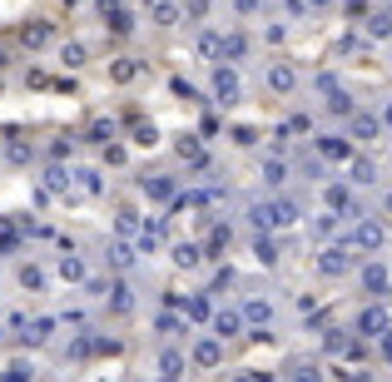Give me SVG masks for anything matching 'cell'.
Returning a JSON list of instances; mask_svg holds the SVG:
<instances>
[{
  "instance_id": "7bdbcfd3",
  "label": "cell",
  "mask_w": 392,
  "mask_h": 382,
  "mask_svg": "<svg viewBox=\"0 0 392 382\" xmlns=\"http://www.w3.org/2000/svg\"><path fill=\"white\" fill-rule=\"evenodd\" d=\"M139 224H134V214H130V208H119V233H134Z\"/></svg>"
},
{
  "instance_id": "5b68a950",
  "label": "cell",
  "mask_w": 392,
  "mask_h": 382,
  "mask_svg": "<svg viewBox=\"0 0 392 382\" xmlns=\"http://www.w3.org/2000/svg\"><path fill=\"white\" fill-rule=\"evenodd\" d=\"M214 95H219L223 104H234V99H238V75L219 65V70H214Z\"/></svg>"
},
{
  "instance_id": "ffe728a7",
  "label": "cell",
  "mask_w": 392,
  "mask_h": 382,
  "mask_svg": "<svg viewBox=\"0 0 392 382\" xmlns=\"http://www.w3.org/2000/svg\"><path fill=\"white\" fill-rule=\"evenodd\" d=\"M144 194L149 199H174V184L169 179H144Z\"/></svg>"
},
{
  "instance_id": "83f0119b",
  "label": "cell",
  "mask_w": 392,
  "mask_h": 382,
  "mask_svg": "<svg viewBox=\"0 0 392 382\" xmlns=\"http://www.w3.org/2000/svg\"><path fill=\"white\" fill-rule=\"evenodd\" d=\"M60 60H65V65H79V60H85V45H79V40H70V45H60Z\"/></svg>"
},
{
  "instance_id": "836d02e7",
  "label": "cell",
  "mask_w": 392,
  "mask_h": 382,
  "mask_svg": "<svg viewBox=\"0 0 392 382\" xmlns=\"http://www.w3.org/2000/svg\"><path fill=\"white\" fill-rule=\"evenodd\" d=\"M20 283H25V288H40V283H45V273H40L35 263H25V268H20Z\"/></svg>"
},
{
  "instance_id": "ee69618b",
  "label": "cell",
  "mask_w": 392,
  "mask_h": 382,
  "mask_svg": "<svg viewBox=\"0 0 392 382\" xmlns=\"http://www.w3.org/2000/svg\"><path fill=\"white\" fill-rule=\"evenodd\" d=\"M293 382H323V377H318V368H298V377H293Z\"/></svg>"
},
{
  "instance_id": "30bf717a",
  "label": "cell",
  "mask_w": 392,
  "mask_h": 382,
  "mask_svg": "<svg viewBox=\"0 0 392 382\" xmlns=\"http://www.w3.org/2000/svg\"><path fill=\"white\" fill-rule=\"evenodd\" d=\"M238 328H243V313H234V308H229V313H214V333H219V337H234Z\"/></svg>"
},
{
  "instance_id": "9a60e30c",
  "label": "cell",
  "mask_w": 392,
  "mask_h": 382,
  "mask_svg": "<svg viewBox=\"0 0 392 382\" xmlns=\"http://www.w3.org/2000/svg\"><path fill=\"white\" fill-rule=\"evenodd\" d=\"M60 278H70V283H85V263H79L75 253H65V259H60Z\"/></svg>"
},
{
  "instance_id": "e0dca14e",
  "label": "cell",
  "mask_w": 392,
  "mask_h": 382,
  "mask_svg": "<svg viewBox=\"0 0 392 382\" xmlns=\"http://www.w3.org/2000/svg\"><path fill=\"white\" fill-rule=\"evenodd\" d=\"M110 308H114V313H130V308H134V298H130V288H125V283H114V288H110Z\"/></svg>"
},
{
  "instance_id": "9c48e42d",
  "label": "cell",
  "mask_w": 392,
  "mask_h": 382,
  "mask_svg": "<svg viewBox=\"0 0 392 382\" xmlns=\"http://www.w3.org/2000/svg\"><path fill=\"white\" fill-rule=\"evenodd\" d=\"M159 243H164V224H159V219H149V224L139 228V248H144V253H154Z\"/></svg>"
},
{
  "instance_id": "603a6c76",
  "label": "cell",
  "mask_w": 392,
  "mask_h": 382,
  "mask_svg": "<svg viewBox=\"0 0 392 382\" xmlns=\"http://www.w3.org/2000/svg\"><path fill=\"white\" fill-rule=\"evenodd\" d=\"M367 35H373V40H387V35H392V15H373V20H367Z\"/></svg>"
},
{
  "instance_id": "44dd1931",
  "label": "cell",
  "mask_w": 392,
  "mask_h": 382,
  "mask_svg": "<svg viewBox=\"0 0 392 382\" xmlns=\"http://www.w3.org/2000/svg\"><path fill=\"white\" fill-rule=\"evenodd\" d=\"M50 333H55V323H50V318H35V323H30V333H25V343H45Z\"/></svg>"
},
{
  "instance_id": "7402d4cb",
  "label": "cell",
  "mask_w": 392,
  "mask_h": 382,
  "mask_svg": "<svg viewBox=\"0 0 392 382\" xmlns=\"http://www.w3.org/2000/svg\"><path fill=\"white\" fill-rule=\"evenodd\" d=\"M283 179H288V169H283L278 159H268V164H263V184H268V189H278Z\"/></svg>"
},
{
  "instance_id": "f35d334b",
  "label": "cell",
  "mask_w": 392,
  "mask_h": 382,
  "mask_svg": "<svg viewBox=\"0 0 392 382\" xmlns=\"http://www.w3.org/2000/svg\"><path fill=\"white\" fill-rule=\"evenodd\" d=\"M134 139H139V144H154V124L139 119V124H134Z\"/></svg>"
},
{
  "instance_id": "e575fe53",
  "label": "cell",
  "mask_w": 392,
  "mask_h": 382,
  "mask_svg": "<svg viewBox=\"0 0 392 382\" xmlns=\"http://www.w3.org/2000/svg\"><path fill=\"white\" fill-rule=\"evenodd\" d=\"M254 253H258V263H273V259H278V248H273V239H258V243H254Z\"/></svg>"
},
{
  "instance_id": "7dc6e473",
  "label": "cell",
  "mask_w": 392,
  "mask_h": 382,
  "mask_svg": "<svg viewBox=\"0 0 392 382\" xmlns=\"http://www.w3.org/2000/svg\"><path fill=\"white\" fill-rule=\"evenodd\" d=\"M382 119H387V130H392V99H387V115H382Z\"/></svg>"
},
{
  "instance_id": "484cf974",
  "label": "cell",
  "mask_w": 392,
  "mask_h": 382,
  "mask_svg": "<svg viewBox=\"0 0 392 382\" xmlns=\"http://www.w3.org/2000/svg\"><path fill=\"white\" fill-rule=\"evenodd\" d=\"M373 179H378V169L367 159H353V184H373Z\"/></svg>"
},
{
  "instance_id": "d6a6232c",
  "label": "cell",
  "mask_w": 392,
  "mask_h": 382,
  "mask_svg": "<svg viewBox=\"0 0 392 382\" xmlns=\"http://www.w3.org/2000/svg\"><path fill=\"white\" fill-rule=\"evenodd\" d=\"M0 382H30V368L25 363H10L5 372H0Z\"/></svg>"
},
{
  "instance_id": "2e32d148",
  "label": "cell",
  "mask_w": 392,
  "mask_h": 382,
  "mask_svg": "<svg viewBox=\"0 0 392 382\" xmlns=\"http://www.w3.org/2000/svg\"><path fill=\"white\" fill-rule=\"evenodd\" d=\"M199 55L204 60H219L223 55V35H199Z\"/></svg>"
},
{
  "instance_id": "3957f363",
  "label": "cell",
  "mask_w": 392,
  "mask_h": 382,
  "mask_svg": "<svg viewBox=\"0 0 392 382\" xmlns=\"http://www.w3.org/2000/svg\"><path fill=\"white\" fill-rule=\"evenodd\" d=\"M353 328H358L363 337H378V333H387V308H378V303H373V308H363Z\"/></svg>"
},
{
  "instance_id": "6da1fadb",
  "label": "cell",
  "mask_w": 392,
  "mask_h": 382,
  "mask_svg": "<svg viewBox=\"0 0 392 382\" xmlns=\"http://www.w3.org/2000/svg\"><path fill=\"white\" fill-rule=\"evenodd\" d=\"M353 268V243H333V248H323V259H318V273H328V278H338V273Z\"/></svg>"
},
{
  "instance_id": "4fadbf2b",
  "label": "cell",
  "mask_w": 392,
  "mask_h": 382,
  "mask_svg": "<svg viewBox=\"0 0 392 382\" xmlns=\"http://www.w3.org/2000/svg\"><path fill=\"white\" fill-rule=\"evenodd\" d=\"M363 288H367V293H382V288H387V268H382V263H367V268H363Z\"/></svg>"
},
{
  "instance_id": "cb8c5ba5",
  "label": "cell",
  "mask_w": 392,
  "mask_h": 382,
  "mask_svg": "<svg viewBox=\"0 0 392 382\" xmlns=\"http://www.w3.org/2000/svg\"><path fill=\"white\" fill-rule=\"evenodd\" d=\"M243 318H249V323H268V318H273V308H268L263 298H254L249 308H243Z\"/></svg>"
},
{
  "instance_id": "ba28073f",
  "label": "cell",
  "mask_w": 392,
  "mask_h": 382,
  "mask_svg": "<svg viewBox=\"0 0 392 382\" xmlns=\"http://www.w3.org/2000/svg\"><path fill=\"white\" fill-rule=\"evenodd\" d=\"M204 259H209V253H204L199 243H179V248H174V263H179V268H199Z\"/></svg>"
},
{
  "instance_id": "277c9868",
  "label": "cell",
  "mask_w": 392,
  "mask_h": 382,
  "mask_svg": "<svg viewBox=\"0 0 392 382\" xmlns=\"http://www.w3.org/2000/svg\"><path fill=\"white\" fill-rule=\"evenodd\" d=\"M268 90L273 95H293L298 90V70L293 65H268Z\"/></svg>"
},
{
  "instance_id": "681fc988",
  "label": "cell",
  "mask_w": 392,
  "mask_h": 382,
  "mask_svg": "<svg viewBox=\"0 0 392 382\" xmlns=\"http://www.w3.org/2000/svg\"><path fill=\"white\" fill-rule=\"evenodd\" d=\"M387 214H392V194H387Z\"/></svg>"
},
{
  "instance_id": "4dcf8cb0",
  "label": "cell",
  "mask_w": 392,
  "mask_h": 382,
  "mask_svg": "<svg viewBox=\"0 0 392 382\" xmlns=\"http://www.w3.org/2000/svg\"><path fill=\"white\" fill-rule=\"evenodd\" d=\"M130 259H134L130 243H110V263H114V268H130Z\"/></svg>"
},
{
  "instance_id": "60d3db41",
  "label": "cell",
  "mask_w": 392,
  "mask_h": 382,
  "mask_svg": "<svg viewBox=\"0 0 392 382\" xmlns=\"http://www.w3.org/2000/svg\"><path fill=\"white\" fill-rule=\"evenodd\" d=\"M179 154L184 159H199V139H179Z\"/></svg>"
},
{
  "instance_id": "ab89813d",
  "label": "cell",
  "mask_w": 392,
  "mask_h": 382,
  "mask_svg": "<svg viewBox=\"0 0 392 382\" xmlns=\"http://www.w3.org/2000/svg\"><path fill=\"white\" fill-rule=\"evenodd\" d=\"M258 139V130H249V124H238V130H234V144H254Z\"/></svg>"
},
{
  "instance_id": "f1b7e54d",
  "label": "cell",
  "mask_w": 392,
  "mask_h": 382,
  "mask_svg": "<svg viewBox=\"0 0 392 382\" xmlns=\"http://www.w3.org/2000/svg\"><path fill=\"white\" fill-rule=\"evenodd\" d=\"M20 40H25V45H45L50 30H45V25H25V30H20Z\"/></svg>"
},
{
  "instance_id": "8992f818",
  "label": "cell",
  "mask_w": 392,
  "mask_h": 382,
  "mask_svg": "<svg viewBox=\"0 0 392 382\" xmlns=\"http://www.w3.org/2000/svg\"><path fill=\"white\" fill-rule=\"evenodd\" d=\"M219 357H223L219 337H199V343H194V363L199 368H219Z\"/></svg>"
},
{
  "instance_id": "d4e9b609",
  "label": "cell",
  "mask_w": 392,
  "mask_h": 382,
  "mask_svg": "<svg viewBox=\"0 0 392 382\" xmlns=\"http://www.w3.org/2000/svg\"><path fill=\"white\" fill-rule=\"evenodd\" d=\"M159 368H164V377H184V357H179V353H164Z\"/></svg>"
},
{
  "instance_id": "74e56055",
  "label": "cell",
  "mask_w": 392,
  "mask_h": 382,
  "mask_svg": "<svg viewBox=\"0 0 392 382\" xmlns=\"http://www.w3.org/2000/svg\"><path fill=\"white\" fill-rule=\"evenodd\" d=\"M328 104H333V115H353V99H347V95H333Z\"/></svg>"
},
{
  "instance_id": "7a4b0ae2",
  "label": "cell",
  "mask_w": 392,
  "mask_h": 382,
  "mask_svg": "<svg viewBox=\"0 0 392 382\" xmlns=\"http://www.w3.org/2000/svg\"><path fill=\"white\" fill-rule=\"evenodd\" d=\"M353 248H363V253H373V248H382L387 243V228L378 224V219H363L358 228H353V239H347Z\"/></svg>"
},
{
  "instance_id": "d590c367",
  "label": "cell",
  "mask_w": 392,
  "mask_h": 382,
  "mask_svg": "<svg viewBox=\"0 0 392 382\" xmlns=\"http://www.w3.org/2000/svg\"><path fill=\"white\" fill-rule=\"evenodd\" d=\"M110 134H114V124H110V119H95V124H90V139H99V144H105Z\"/></svg>"
},
{
  "instance_id": "5bb4252c",
  "label": "cell",
  "mask_w": 392,
  "mask_h": 382,
  "mask_svg": "<svg viewBox=\"0 0 392 382\" xmlns=\"http://www.w3.org/2000/svg\"><path fill=\"white\" fill-rule=\"evenodd\" d=\"M328 208H347V214H353V194H347V184H328Z\"/></svg>"
},
{
  "instance_id": "d6986e66",
  "label": "cell",
  "mask_w": 392,
  "mask_h": 382,
  "mask_svg": "<svg viewBox=\"0 0 392 382\" xmlns=\"http://www.w3.org/2000/svg\"><path fill=\"white\" fill-rule=\"evenodd\" d=\"M75 184H79V194H99V174L95 169H75Z\"/></svg>"
},
{
  "instance_id": "4316f807",
  "label": "cell",
  "mask_w": 392,
  "mask_h": 382,
  "mask_svg": "<svg viewBox=\"0 0 392 382\" xmlns=\"http://www.w3.org/2000/svg\"><path fill=\"white\" fill-rule=\"evenodd\" d=\"M243 50H249V40H243L238 30H234V35H223V55H234V60H238Z\"/></svg>"
},
{
  "instance_id": "f546056e",
  "label": "cell",
  "mask_w": 392,
  "mask_h": 382,
  "mask_svg": "<svg viewBox=\"0 0 392 382\" xmlns=\"http://www.w3.org/2000/svg\"><path fill=\"white\" fill-rule=\"evenodd\" d=\"M223 248H229V228H214V233H209V259H219Z\"/></svg>"
},
{
  "instance_id": "7c38bea8",
  "label": "cell",
  "mask_w": 392,
  "mask_h": 382,
  "mask_svg": "<svg viewBox=\"0 0 392 382\" xmlns=\"http://www.w3.org/2000/svg\"><path fill=\"white\" fill-rule=\"evenodd\" d=\"M378 130H382V119H373V115H353V139H378Z\"/></svg>"
},
{
  "instance_id": "c3c4849f",
  "label": "cell",
  "mask_w": 392,
  "mask_h": 382,
  "mask_svg": "<svg viewBox=\"0 0 392 382\" xmlns=\"http://www.w3.org/2000/svg\"><path fill=\"white\" fill-rule=\"evenodd\" d=\"M234 382H258V377H234Z\"/></svg>"
},
{
  "instance_id": "bcb514c9",
  "label": "cell",
  "mask_w": 392,
  "mask_h": 382,
  "mask_svg": "<svg viewBox=\"0 0 392 382\" xmlns=\"http://www.w3.org/2000/svg\"><path fill=\"white\" fill-rule=\"evenodd\" d=\"M303 5H308V10H328L333 0H303Z\"/></svg>"
},
{
  "instance_id": "f6af8a7d",
  "label": "cell",
  "mask_w": 392,
  "mask_h": 382,
  "mask_svg": "<svg viewBox=\"0 0 392 382\" xmlns=\"http://www.w3.org/2000/svg\"><path fill=\"white\" fill-rule=\"evenodd\" d=\"M234 5H238V15H254V10H258V0H234Z\"/></svg>"
},
{
  "instance_id": "1f68e13d",
  "label": "cell",
  "mask_w": 392,
  "mask_h": 382,
  "mask_svg": "<svg viewBox=\"0 0 392 382\" xmlns=\"http://www.w3.org/2000/svg\"><path fill=\"white\" fill-rule=\"evenodd\" d=\"M45 189H50V194H60V189H70V174H65V169H50V174H45Z\"/></svg>"
},
{
  "instance_id": "8d00e7d4",
  "label": "cell",
  "mask_w": 392,
  "mask_h": 382,
  "mask_svg": "<svg viewBox=\"0 0 392 382\" xmlns=\"http://www.w3.org/2000/svg\"><path fill=\"white\" fill-rule=\"evenodd\" d=\"M184 313H189V318H209V298H189Z\"/></svg>"
},
{
  "instance_id": "ac0fdd59",
  "label": "cell",
  "mask_w": 392,
  "mask_h": 382,
  "mask_svg": "<svg viewBox=\"0 0 392 382\" xmlns=\"http://www.w3.org/2000/svg\"><path fill=\"white\" fill-rule=\"evenodd\" d=\"M5 134H10V164H25L30 159V144L20 139V130H5Z\"/></svg>"
},
{
  "instance_id": "52a82bcc",
  "label": "cell",
  "mask_w": 392,
  "mask_h": 382,
  "mask_svg": "<svg viewBox=\"0 0 392 382\" xmlns=\"http://www.w3.org/2000/svg\"><path fill=\"white\" fill-rule=\"evenodd\" d=\"M318 154H323V159H338V164H347L353 144H347V139H318Z\"/></svg>"
},
{
  "instance_id": "b9f144b4",
  "label": "cell",
  "mask_w": 392,
  "mask_h": 382,
  "mask_svg": "<svg viewBox=\"0 0 392 382\" xmlns=\"http://www.w3.org/2000/svg\"><path fill=\"white\" fill-rule=\"evenodd\" d=\"M139 65H134V60H119V65H114V80H130Z\"/></svg>"
},
{
  "instance_id": "8fae6325",
  "label": "cell",
  "mask_w": 392,
  "mask_h": 382,
  "mask_svg": "<svg viewBox=\"0 0 392 382\" xmlns=\"http://www.w3.org/2000/svg\"><path fill=\"white\" fill-rule=\"evenodd\" d=\"M149 15H154V25H174L179 5H174V0H149Z\"/></svg>"
}]
</instances>
